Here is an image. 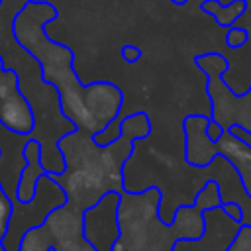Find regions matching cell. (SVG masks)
<instances>
[{"label":"cell","mask_w":251,"mask_h":251,"mask_svg":"<svg viewBox=\"0 0 251 251\" xmlns=\"http://www.w3.org/2000/svg\"><path fill=\"white\" fill-rule=\"evenodd\" d=\"M206 133H208V137H210L212 141H218V139L222 137L224 129H222V126H220L216 120H208V127H206Z\"/></svg>","instance_id":"cell-9"},{"label":"cell","mask_w":251,"mask_h":251,"mask_svg":"<svg viewBox=\"0 0 251 251\" xmlns=\"http://www.w3.org/2000/svg\"><path fill=\"white\" fill-rule=\"evenodd\" d=\"M218 155H224L229 159L233 169L237 171L245 192L251 196V145L243 141V137H237L235 133H222V137L216 141Z\"/></svg>","instance_id":"cell-3"},{"label":"cell","mask_w":251,"mask_h":251,"mask_svg":"<svg viewBox=\"0 0 251 251\" xmlns=\"http://www.w3.org/2000/svg\"><path fill=\"white\" fill-rule=\"evenodd\" d=\"M173 2H175V4H184L186 0H173Z\"/></svg>","instance_id":"cell-11"},{"label":"cell","mask_w":251,"mask_h":251,"mask_svg":"<svg viewBox=\"0 0 251 251\" xmlns=\"http://www.w3.org/2000/svg\"><path fill=\"white\" fill-rule=\"evenodd\" d=\"M0 124L10 133H18V135H27L33 129L35 120H33L31 106L20 94V90L0 100Z\"/></svg>","instance_id":"cell-2"},{"label":"cell","mask_w":251,"mask_h":251,"mask_svg":"<svg viewBox=\"0 0 251 251\" xmlns=\"http://www.w3.org/2000/svg\"><path fill=\"white\" fill-rule=\"evenodd\" d=\"M208 118L204 116H190L184 122L186 129V161L194 167H204L218 155V145L206 133Z\"/></svg>","instance_id":"cell-1"},{"label":"cell","mask_w":251,"mask_h":251,"mask_svg":"<svg viewBox=\"0 0 251 251\" xmlns=\"http://www.w3.org/2000/svg\"><path fill=\"white\" fill-rule=\"evenodd\" d=\"M0 251H6V247H4V243H0Z\"/></svg>","instance_id":"cell-12"},{"label":"cell","mask_w":251,"mask_h":251,"mask_svg":"<svg viewBox=\"0 0 251 251\" xmlns=\"http://www.w3.org/2000/svg\"><path fill=\"white\" fill-rule=\"evenodd\" d=\"M196 206L200 210H212V208H220L222 206V198H220V192H218V184L216 182H208L198 198H196Z\"/></svg>","instance_id":"cell-5"},{"label":"cell","mask_w":251,"mask_h":251,"mask_svg":"<svg viewBox=\"0 0 251 251\" xmlns=\"http://www.w3.org/2000/svg\"><path fill=\"white\" fill-rule=\"evenodd\" d=\"M222 210L227 218H231L233 222H241V206L235 204V202H226L222 204Z\"/></svg>","instance_id":"cell-8"},{"label":"cell","mask_w":251,"mask_h":251,"mask_svg":"<svg viewBox=\"0 0 251 251\" xmlns=\"http://www.w3.org/2000/svg\"><path fill=\"white\" fill-rule=\"evenodd\" d=\"M247 39H249V33L245 31V29H241V27H229L227 29V35H226V43H227V47H241V45H245L247 43Z\"/></svg>","instance_id":"cell-7"},{"label":"cell","mask_w":251,"mask_h":251,"mask_svg":"<svg viewBox=\"0 0 251 251\" xmlns=\"http://www.w3.org/2000/svg\"><path fill=\"white\" fill-rule=\"evenodd\" d=\"M10 218H12V202L10 196L6 194L4 186L0 184V239L6 235L10 227Z\"/></svg>","instance_id":"cell-6"},{"label":"cell","mask_w":251,"mask_h":251,"mask_svg":"<svg viewBox=\"0 0 251 251\" xmlns=\"http://www.w3.org/2000/svg\"><path fill=\"white\" fill-rule=\"evenodd\" d=\"M122 57H124L126 61L133 63V61H137V59L141 57V51H139L137 47H124V49H122Z\"/></svg>","instance_id":"cell-10"},{"label":"cell","mask_w":251,"mask_h":251,"mask_svg":"<svg viewBox=\"0 0 251 251\" xmlns=\"http://www.w3.org/2000/svg\"><path fill=\"white\" fill-rule=\"evenodd\" d=\"M202 10L212 14L222 27H231L235 20L247 10V0H233L229 6H222L218 0H206L202 2Z\"/></svg>","instance_id":"cell-4"}]
</instances>
